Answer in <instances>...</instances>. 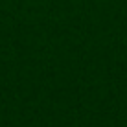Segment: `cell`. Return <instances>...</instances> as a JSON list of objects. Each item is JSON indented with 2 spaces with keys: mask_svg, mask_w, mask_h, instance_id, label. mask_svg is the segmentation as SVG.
<instances>
[]
</instances>
